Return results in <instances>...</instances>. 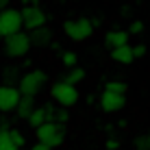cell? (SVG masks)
Returning <instances> with one entry per match:
<instances>
[{"label": "cell", "instance_id": "obj_1", "mask_svg": "<svg viewBox=\"0 0 150 150\" xmlns=\"http://www.w3.org/2000/svg\"><path fill=\"white\" fill-rule=\"evenodd\" d=\"M48 85V74H46L44 70H28V72H24L22 76H20V81H18V91L22 96H30V98H35L37 94H41L44 91V87Z\"/></svg>", "mask_w": 150, "mask_h": 150}, {"label": "cell", "instance_id": "obj_2", "mask_svg": "<svg viewBox=\"0 0 150 150\" xmlns=\"http://www.w3.org/2000/svg\"><path fill=\"white\" fill-rule=\"evenodd\" d=\"M37 133V144L46 148H59L61 144L65 142V126L63 124H57V122H44L41 126L35 128Z\"/></svg>", "mask_w": 150, "mask_h": 150}, {"label": "cell", "instance_id": "obj_3", "mask_svg": "<svg viewBox=\"0 0 150 150\" xmlns=\"http://www.w3.org/2000/svg\"><path fill=\"white\" fill-rule=\"evenodd\" d=\"M50 98L57 107H63V109H70L76 102L81 100V94L76 89V85H70L65 81H57L50 85Z\"/></svg>", "mask_w": 150, "mask_h": 150}, {"label": "cell", "instance_id": "obj_4", "mask_svg": "<svg viewBox=\"0 0 150 150\" xmlns=\"http://www.w3.org/2000/svg\"><path fill=\"white\" fill-rule=\"evenodd\" d=\"M30 50V39H28V33L26 30H20V33H13L9 37H4L2 41V52L7 59H22L26 57Z\"/></svg>", "mask_w": 150, "mask_h": 150}, {"label": "cell", "instance_id": "obj_5", "mask_svg": "<svg viewBox=\"0 0 150 150\" xmlns=\"http://www.w3.org/2000/svg\"><path fill=\"white\" fill-rule=\"evenodd\" d=\"M63 35L72 41H85L94 35V24L91 18H74L63 22Z\"/></svg>", "mask_w": 150, "mask_h": 150}, {"label": "cell", "instance_id": "obj_6", "mask_svg": "<svg viewBox=\"0 0 150 150\" xmlns=\"http://www.w3.org/2000/svg\"><path fill=\"white\" fill-rule=\"evenodd\" d=\"M20 15H22V28L30 33V30L39 28V26H46V22H48V18H46V11L39 7L37 2L33 4H24L22 9H20Z\"/></svg>", "mask_w": 150, "mask_h": 150}, {"label": "cell", "instance_id": "obj_7", "mask_svg": "<svg viewBox=\"0 0 150 150\" xmlns=\"http://www.w3.org/2000/svg\"><path fill=\"white\" fill-rule=\"evenodd\" d=\"M22 30V15H20V9L7 7L0 11V37H9L13 33H20Z\"/></svg>", "mask_w": 150, "mask_h": 150}, {"label": "cell", "instance_id": "obj_8", "mask_svg": "<svg viewBox=\"0 0 150 150\" xmlns=\"http://www.w3.org/2000/svg\"><path fill=\"white\" fill-rule=\"evenodd\" d=\"M126 105V96L124 94H113V91H105L102 89L100 98H98V107L102 113H117L124 109Z\"/></svg>", "mask_w": 150, "mask_h": 150}, {"label": "cell", "instance_id": "obj_9", "mask_svg": "<svg viewBox=\"0 0 150 150\" xmlns=\"http://www.w3.org/2000/svg\"><path fill=\"white\" fill-rule=\"evenodd\" d=\"M20 91L13 85H0V113H11L20 100Z\"/></svg>", "mask_w": 150, "mask_h": 150}, {"label": "cell", "instance_id": "obj_10", "mask_svg": "<svg viewBox=\"0 0 150 150\" xmlns=\"http://www.w3.org/2000/svg\"><path fill=\"white\" fill-rule=\"evenodd\" d=\"M28 39H30V48L41 50V48H48V46L52 44L54 35L48 26H39V28H35V30L28 33Z\"/></svg>", "mask_w": 150, "mask_h": 150}, {"label": "cell", "instance_id": "obj_11", "mask_svg": "<svg viewBox=\"0 0 150 150\" xmlns=\"http://www.w3.org/2000/svg\"><path fill=\"white\" fill-rule=\"evenodd\" d=\"M111 59L115 61V63H122V65H131L133 61H135V57H133V48L131 46H117V48H111Z\"/></svg>", "mask_w": 150, "mask_h": 150}, {"label": "cell", "instance_id": "obj_12", "mask_svg": "<svg viewBox=\"0 0 150 150\" xmlns=\"http://www.w3.org/2000/svg\"><path fill=\"white\" fill-rule=\"evenodd\" d=\"M128 30H109L105 35V46L109 48H117V46H126L128 44Z\"/></svg>", "mask_w": 150, "mask_h": 150}, {"label": "cell", "instance_id": "obj_13", "mask_svg": "<svg viewBox=\"0 0 150 150\" xmlns=\"http://www.w3.org/2000/svg\"><path fill=\"white\" fill-rule=\"evenodd\" d=\"M35 98H30V96H20V100H18V105H15V115L20 117V120H26L28 117V113L35 109Z\"/></svg>", "mask_w": 150, "mask_h": 150}, {"label": "cell", "instance_id": "obj_14", "mask_svg": "<svg viewBox=\"0 0 150 150\" xmlns=\"http://www.w3.org/2000/svg\"><path fill=\"white\" fill-rule=\"evenodd\" d=\"M61 81L70 83V85H79V83L85 81V70L79 68V65H74V68H68V72L63 74V79H61Z\"/></svg>", "mask_w": 150, "mask_h": 150}, {"label": "cell", "instance_id": "obj_15", "mask_svg": "<svg viewBox=\"0 0 150 150\" xmlns=\"http://www.w3.org/2000/svg\"><path fill=\"white\" fill-rule=\"evenodd\" d=\"M26 122H28V126L30 128H37V126H41V124L46 122V115H44V109L41 107H35L33 111L28 113V117H26Z\"/></svg>", "mask_w": 150, "mask_h": 150}, {"label": "cell", "instance_id": "obj_16", "mask_svg": "<svg viewBox=\"0 0 150 150\" xmlns=\"http://www.w3.org/2000/svg\"><path fill=\"white\" fill-rule=\"evenodd\" d=\"M2 85H13L18 87V81H20V68H2Z\"/></svg>", "mask_w": 150, "mask_h": 150}, {"label": "cell", "instance_id": "obj_17", "mask_svg": "<svg viewBox=\"0 0 150 150\" xmlns=\"http://www.w3.org/2000/svg\"><path fill=\"white\" fill-rule=\"evenodd\" d=\"M0 150H20L9 137V128H0Z\"/></svg>", "mask_w": 150, "mask_h": 150}, {"label": "cell", "instance_id": "obj_18", "mask_svg": "<svg viewBox=\"0 0 150 150\" xmlns=\"http://www.w3.org/2000/svg\"><path fill=\"white\" fill-rule=\"evenodd\" d=\"M61 63H63L65 68H74V65L79 63V54H76L74 50H61Z\"/></svg>", "mask_w": 150, "mask_h": 150}, {"label": "cell", "instance_id": "obj_19", "mask_svg": "<svg viewBox=\"0 0 150 150\" xmlns=\"http://www.w3.org/2000/svg\"><path fill=\"white\" fill-rule=\"evenodd\" d=\"M105 91H113V94H124V96H126L128 87H126V83H124V81H109L105 85Z\"/></svg>", "mask_w": 150, "mask_h": 150}, {"label": "cell", "instance_id": "obj_20", "mask_svg": "<svg viewBox=\"0 0 150 150\" xmlns=\"http://www.w3.org/2000/svg\"><path fill=\"white\" fill-rule=\"evenodd\" d=\"M9 137H11V142H13L20 150L26 146V135H24L22 131H18V128H9Z\"/></svg>", "mask_w": 150, "mask_h": 150}, {"label": "cell", "instance_id": "obj_21", "mask_svg": "<svg viewBox=\"0 0 150 150\" xmlns=\"http://www.w3.org/2000/svg\"><path fill=\"white\" fill-rule=\"evenodd\" d=\"M135 150H150V133H144V135L135 137Z\"/></svg>", "mask_w": 150, "mask_h": 150}, {"label": "cell", "instance_id": "obj_22", "mask_svg": "<svg viewBox=\"0 0 150 150\" xmlns=\"http://www.w3.org/2000/svg\"><path fill=\"white\" fill-rule=\"evenodd\" d=\"M68 120H70V111L68 109H63V107H57V113H54V120L52 122H57V124H68Z\"/></svg>", "mask_w": 150, "mask_h": 150}, {"label": "cell", "instance_id": "obj_23", "mask_svg": "<svg viewBox=\"0 0 150 150\" xmlns=\"http://www.w3.org/2000/svg\"><path fill=\"white\" fill-rule=\"evenodd\" d=\"M41 109H44V115H46V122H52L54 120V113H57V105L52 100L46 102V105H41Z\"/></svg>", "mask_w": 150, "mask_h": 150}, {"label": "cell", "instance_id": "obj_24", "mask_svg": "<svg viewBox=\"0 0 150 150\" xmlns=\"http://www.w3.org/2000/svg\"><path fill=\"white\" fill-rule=\"evenodd\" d=\"M144 28H146V26H144L142 20H133L131 26H128V35H142V33H144Z\"/></svg>", "mask_w": 150, "mask_h": 150}, {"label": "cell", "instance_id": "obj_25", "mask_svg": "<svg viewBox=\"0 0 150 150\" xmlns=\"http://www.w3.org/2000/svg\"><path fill=\"white\" fill-rule=\"evenodd\" d=\"M131 48H133V57H135V59H142V57H146V46H144V44L131 46Z\"/></svg>", "mask_w": 150, "mask_h": 150}, {"label": "cell", "instance_id": "obj_26", "mask_svg": "<svg viewBox=\"0 0 150 150\" xmlns=\"http://www.w3.org/2000/svg\"><path fill=\"white\" fill-rule=\"evenodd\" d=\"M105 148H107V150H117V148H120V139L109 137V139L105 142Z\"/></svg>", "mask_w": 150, "mask_h": 150}, {"label": "cell", "instance_id": "obj_27", "mask_svg": "<svg viewBox=\"0 0 150 150\" xmlns=\"http://www.w3.org/2000/svg\"><path fill=\"white\" fill-rule=\"evenodd\" d=\"M48 48H50V50H54V52H61V44H59V41H54V39H52V44H50Z\"/></svg>", "mask_w": 150, "mask_h": 150}, {"label": "cell", "instance_id": "obj_28", "mask_svg": "<svg viewBox=\"0 0 150 150\" xmlns=\"http://www.w3.org/2000/svg\"><path fill=\"white\" fill-rule=\"evenodd\" d=\"M85 102H87V105H94V102H96V96H94V94H87Z\"/></svg>", "mask_w": 150, "mask_h": 150}, {"label": "cell", "instance_id": "obj_29", "mask_svg": "<svg viewBox=\"0 0 150 150\" xmlns=\"http://www.w3.org/2000/svg\"><path fill=\"white\" fill-rule=\"evenodd\" d=\"M9 4H11V0H0V11H2V9H7Z\"/></svg>", "mask_w": 150, "mask_h": 150}, {"label": "cell", "instance_id": "obj_30", "mask_svg": "<svg viewBox=\"0 0 150 150\" xmlns=\"http://www.w3.org/2000/svg\"><path fill=\"white\" fill-rule=\"evenodd\" d=\"M30 150H52V148H46V146H41V144H35Z\"/></svg>", "mask_w": 150, "mask_h": 150}, {"label": "cell", "instance_id": "obj_31", "mask_svg": "<svg viewBox=\"0 0 150 150\" xmlns=\"http://www.w3.org/2000/svg\"><path fill=\"white\" fill-rule=\"evenodd\" d=\"M22 63H24V68H30V65H33V61H30V59H24Z\"/></svg>", "mask_w": 150, "mask_h": 150}, {"label": "cell", "instance_id": "obj_32", "mask_svg": "<svg viewBox=\"0 0 150 150\" xmlns=\"http://www.w3.org/2000/svg\"><path fill=\"white\" fill-rule=\"evenodd\" d=\"M18 2H22V4H33V2H37V0H18Z\"/></svg>", "mask_w": 150, "mask_h": 150}]
</instances>
